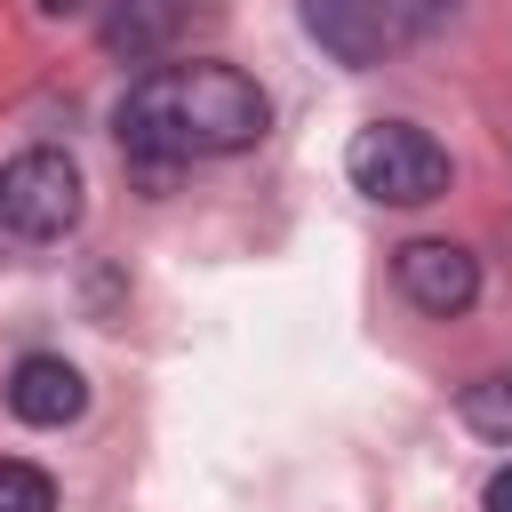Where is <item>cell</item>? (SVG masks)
I'll return each instance as SVG.
<instances>
[{"label": "cell", "instance_id": "6da1fadb", "mask_svg": "<svg viewBox=\"0 0 512 512\" xmlns=\"http://www.w3.org/2000/svg\"><path fill=\"white\" fill-rule=\"evenodd\" d=\"M272 128V104L248 72L232 64H152L120 112H112V136L136 168H184V160H224V152H248L256 136Z\"/></svg>", "mask_w": 512, "mask_h": 512}, {"label": "cell", "instance_id": "7a4b0ae2", "mask_svg": "<svg viewBox=\"0 0 512 512\" xmlns=\"http://www.w3.org/2000/svg\"><path fill=\"white\" fill-rule=\"evenodd\" d=\"M344 176L384 200V208H424L448 192V152L416 128V120H368L352 144H344Z\"/></svg>", "mask_w": 512, "mask_h": 512}, {"label": "cell", "instance_id": "3957f363", "mask_svg": "<svg viewBox=\"0 0 512 512\" xmlns=\"http://www.w3.org/2000/svg\"><path fill=\"white\" fill-rule=\"evenodd\" d=\"M448 8L456 0H304V32L336 64H384L416 48L432 24H448Z\"/></svg>", "mask_w": 512, "mask_h": 512}, {"label": "cell", "instance_id": "277c9868", "mask_svg": "<svg viewBox=\"0 0 512 512\" xmlns=\"http://www.w3.org/2000/svg\"><path fill=\"white\" fill-rule=\"evenodd\" d=\"M88 208V184H80V160L56 152V144H32L0 168V224L16 240H64Z\"/></svg>", "mask_w": 512, "mask_h": 512}, {"label": "cell", "instance_id": "5b68a950", "mask_svg": "<svg viewBox=\"0 0 512 512\" xmlns=\"http://www.w3.org/2000/svg\"><path fill=\"white\" fill-rule=\"evenodd\" d=\"M392 272H400V296H408L416 312H432V320H456V312H472V296H480V256L456 248V240H408V248L392 256Z\"/></svg>", "mask_w": 512, "mask_h": 512}, {"label": "cell", "instance_id": "8992f818", "mask_svg": "<svg viewBox=\"0 0 512 512\" xmlns=\"http://www.w3.org/2000/svg\"><path fill=\"white\" fill-rule=\"evenodd\" d=\"M80 408H88V376H80L64 352H24V360L8 368V416H16V424L56 432V424H72Z\"/></svg>", "mask_w": 512, "mask_h": 512}, {"label": "cell", "instance_id": "52a82bcc", "mask_svg": "<svg viewBox=\"0 0 512 512\" xmlns=\"http://www.w3.org/2000/svg\"><path fill=\"white\" fill-rule=\"evenodd\" d=\"M192 8H200V0H112V8H104V48L128 56V64H152V56H168V48L184 40Z\"/></svg>", "mask_w": 512, "mask_h": 512}, {"label": "cell", "instance_id": "ba28073f", "mask_svg": "<svg viewBox=\"0 0 512 512\" xmlns=\"http://www.w3.org/2000/svg\"><path fill=\"white\" fill-rule=\"evenodd\" d=\"M456 416H464L480 440L512 448V376H472V384H464V400H456Z\"/></svg>", "mask_w": 512, "mask_h": 512}, {"label": "cell", "instance_id": "9c48e42d", "mask_svg": "<svg viewBox=\"0 0 512 512\" xmlns=\"http://www.w3.org/2000/svg\"><path fill=\"white\" fill-rule=\"evenodd\" d=\"M0 512H56V480L24 456H0Z\"/></svg>", "mask_w": 512, "mask_h": 512}, {"label": "cell", "instance_id": "30bf717a", "mask_svg": "<svg viewBox=\"0 0 512 512\" xmlns=\"http://www.w3.org/2000/svg\"><path fill=\"white\" fill-rule=\"evenodd\" d=\"M480 504H488V512H512V464L488 480V496H480Z\"/></svg>", "mask_w": 512, "mask_h": 512}, {"label": "cell", "instance_id": "8fae6325", "mask_svg": "<svg viewBox=\"0 0 512 512\" xmlns=\"http://www.w3.org/2000/svg\"><path fill=\"white\" fill-rule=\"evenodd\" d=\"M40 8H48V16H72V8H80V0H40Z\"/></svg>", "mask_w": 512, "mask_h": 512}]
</instances>
